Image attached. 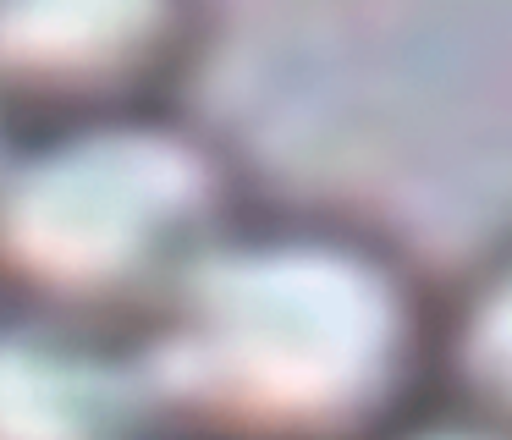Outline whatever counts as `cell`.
<instances>
[{
	"label": "cell",
	"mask_w": 512,
	"mask_h": 440,
	"mask_svg": "<svg viewBox=\"0 0 512 440\" xmlns=\"http://www.w3.org/2000/svg\"><path fill=\"white\" fill-rule=\"evenodd\" d=\"M0 440H177L144 330L0 297Z\"/></svg>",
	"instance_id": "277c9868"
},
{
	"label": "cell",
	"mask_w": 512,
	"mask_h": 440,
	"mask_svg": "<svg viewBox=\"0 0 512 440\" xmlns=\"http://www.w3.org/2000/svg\"><path fill=\"white\" fill-rule=\"evenodd\" d=\"M248 209L232 143L182 105L12 132L0 160V297L149 330Z\"/></svg>",
	"instance_id": "7a4b0ae2"
},
{
	"label": "cell",
	"mask_w": 512,
	"mask_h": 440,
	"mask_svg": "<svg viewBox=\"0 0 512 440\" xmlns=\"http://www.w3.org/2000/svg\"><path fill=\"white\" fill-rule=\"evenodd\" d=\"M380 440H512V424L501 413H479V407L430 396L419 413H408L397 429H386Z\"/></svg>",
	"instance_id": "8992f818"
},
{
	"label": "cell",
	"mask_w": 512,
	"mask_h": 440,
	"mask_svg": "<svg viewBox=\"0 0 512 440\" xmlns=\"http://www.w3.org/2000/svg\"><path fill=\"white\" fill-rule=\"evenodd\" d=\"M507 341L512 286L507 259H479L457 292H441L435 314V396L507 418Z\"/></svg>",
	"instance_id": "5b68a950"
},
{
	"label": "cell",
	"mask_w": 512,
	"mask_h": 440,
	"mask_svg": "<svg viewBox=\"0 0 512 440\" xmlns=\"http://www.w3.org/2000/svg\"><path fill=\"white\" fill-rule=\"evenodd\" d=\"M210 17L182 0H12L0 6V121L12 132L177 105Z\"/></svg>",
	"instance_id": "3957f363"
},
{
	"label": "cell",
	"mask_w": 512,
	"mask_h": 440,
	"mask_svg": "<svg viewBox=\"0 0 512 440\" xmlns=\"http://www.w3.org/2000/svg\"><path fill=\"white\" fill-rule=\"evenodd\" d=\"M6 149H12V127L0 121V160H6Z\"/></svg>",
	"instance_id": "52a82bcc"
},
{
	"label": "cell",
	"mask_w": 512,
	"mask_h": 440,
	"mask_svg": "<svg viewBox=\"0 0 512 440\" xmlns=\"http://www.w3.org/2000/svg\"><path fill=\"white\" fill-rule=\"evenodd\" d=\"M435 314L380 226L248 209L144 341L177 440H380L435 396Z\"/></svg>",
	"instance_id": "6da1fadb"
}]
</instances>
